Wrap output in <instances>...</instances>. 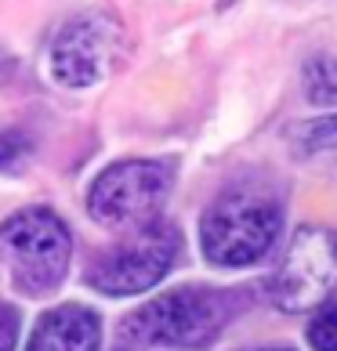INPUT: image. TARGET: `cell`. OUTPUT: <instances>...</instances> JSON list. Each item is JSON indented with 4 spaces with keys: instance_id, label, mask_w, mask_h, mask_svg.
<instances>
[{
    "instance_id": "obj_11",
    "label": "cell",
    "mask_w": 337,
    "mask_h": 351,
    "mask_svg": "<svg viewBox=\"0 0 337 351\" xmlns=\"http://www.w3.org/2000/svg\"><path fill=\"white\" fill-rule=\"evenodd\" d=\"M308 344L312 351H337V301L319 308L316 319L308 322Z\"/></svg>"
},
{
    "instance_id": "obj_13",
    "label": "cell",
    "mask_w": 337,
    "mask_h": 351,
    "mask_svg": "<svg viewBox=\"0 0 337 351\" xmlns=\"http://www.w3.org/2000/svg\"><path fill=\"white\" fill-rule=\"evenodd\" d=\"M19 311L11 304H0V351H15L19 344Z\"/></svg>"
},
{
    "instance_id": "obj_12",
    "label": "cell",
    "mask_w": 337,
    "mask_h": 351,
    "mask_svg": "<svg viewBox=\"0 0 337 351\" xmlns=\"http://www.w3.org/2000/svg\"><path fill=\"white\" fill-rule=\"evenodd\" d=\"M25 152H30V141H25V134H19V131H0V171H11L15 163H22Z\"/></svg>"
},
{
    "instance_id": "obj_8",
    "label": "cell",
    "mask_w": 337,
    "mask_h": 351,
    "mask_svg": "<svg viewBox=\"0 0 337 351\" xmlns=\"http://www.w3.org/2000/svg\"><path fill=\"white\" fill-rule=\"evenodd\" d=\"M102 344V319L84 304L51 308L36 322L25 351H98Z\"/></svg>"
},
{
    "instance_id": "obj_10",
    "label": "cell",
    "mask_w": 337,
    "mask_h": 351,
    "mask_svg": "<svg viewBox=\"0 0 337 351\" xmlns=\"http://www.w3.org/2000/svg\"><path fill=\"white\" fill-rule=\"evenodd\" d=\"M294 145L301 152H327L337 149V112L327 116H316V120H305L294 127Z\"/></svg>"
},
{
    "instance_id": "obj_14",
    "label": "cell",
    "mask_w": 337,
    "mask_h": 351,
    "mask_svg": "<svg viewBox=\"0 0 337 351\" xmlns=\"http://www.w3.org/2000/svg\"><path fill=\"white\" fill-rule=\"evenodd\" d=\"M15 73V58L8 55V47H0V87L8 84V76Z\"/></svg>"
},
{
    "instance_id": "obj_2",
    "label": "cell",
    "mask_w": 337,
    "mask_h": 351,
    "mask_svg": "<svg viewBox=\"0 0 337 351\" xmlns=\"http://www.w3.org/2000/svg\"><path fill=\"white\" fill-rule=\"evenodd\" d=\"M283 228V203L262 185H232L200 221L203 257L218 268H247L276 246Z\"/></svg>"
},
{
    "instance_id": "obj_6",
    "label": "cell",
    "mask_w": 337,
    "mask_h": 351,
    "mask_svg": "<svg viewBox=\"0 0 337 351\" xmlns=\"http://www.w3.org/2000/svg\"><path fill=\"white\" fill-rule=\"evenodd\" d=\"M337 290V236L330 228L308 225L294 236L287 257L268 282L272 304L290 315L319 308Z\"/></svg>"
},
{
    "instance_id": "obj_5",
    "label": "cell",
    "mask_w": 337,
    "mask_h": 351,
    "mask_svg": "<svg viewBox=\"0 0 337 351\" xmlns=\"http://www.w3.org/2000/svg\"><path fill=\"white\" fill-rule=\"evenodd\" d=\"M174 171L160 160H124L106 167L87 189V214L106 228H138L160 217Z\"/></svg>"
},
{
    "instance_id": "obj_7",
    "label": "cell",
    "mask_w": 337,
    "mask_h": 351,
    "mask_svg": "<svg viewBox=\"0 0 337 351\" xmlns=\"http://www.w3.org/2000/svg\"><path fill=\"white\" fill-rule=\"evenodd\" d=\"M124 29L109 11H80L51 40V76L62 87H91L113 73Z\"/></svg>"
},
{
    "instance_id": "obj_1",
    "label": "cell",
    "mask_w": 337,
    "mask_h": 351,
    "mask_svg": "<svg viewBox=\"0 0 337 351\" xmlns=\"http://www.w3.org/2000/svg\"><path fill=\"white\" fill-rule=\"evenodd\" d=\"M240 293L211 290V286H181L141 304L120 322V341L131 348H211L222 330L236 319Z\"/></svg>"
},
{
    "instance_id": "obj_4",
    "label": "cell",
    "mask_w": 337,
    "mask_h": 351,
    "mask_svg": "<svg viewBox=\"0 0 337 351\" xmlns=\"http://www.w3.org/2000/svg\"><path fill=\"white\" fill-rule=\"evenodd\" d=\"M181 254V232L171 221L152 217L146 225L127 232L124 243L106 250L95 265L87 268L91 290L106 297H135L152 290L167 271L174 268Z\"/></svg>"
},
{
    "instance_id": "obj_9",
    "label": "cell",
    "mask_w": 337,
    "mask_h": 351,
    "mask_svg": "<svg viewBox=\"0 0 337 351\" xmlns=\"http://www.w3.org/2000/svg\"><path fill=\"white\" fill-rule=\"evenodd\" d=\"M305 98L312 106H334L337 101V58L316 55L305 66Z\"/></svg>"
},
{
    "instance_id": "obj_3",
    "label": "cell",
    "mask_w": 337,
    "mask_h": 351,
    "mask_svg": "<svg viewBox=\"0 0 337 351\" xmlns=\"http://www.w3.org/2000/svg\"><path fill=\"white\" fill-rule=\"evenodd\" d=\"M69 257L73 236L47 206H25L0 225V261L22 293H55L69 271Z\"/></svg>"
},
{
    "instance_id": "obj_15",
    "label": "cell",
    "mask_w": 337,
    "mask_h": 351,
    "mask_svg": "<svg viewBox=\"0 0 337 351\" xmlns=\"http://www.w3.org/2000/svg\"><path fill=\"white\" fill-rule=\"evenodd\" d=\"M262 351H290V348H262Z\"/></svg>"
}]
</instances>
